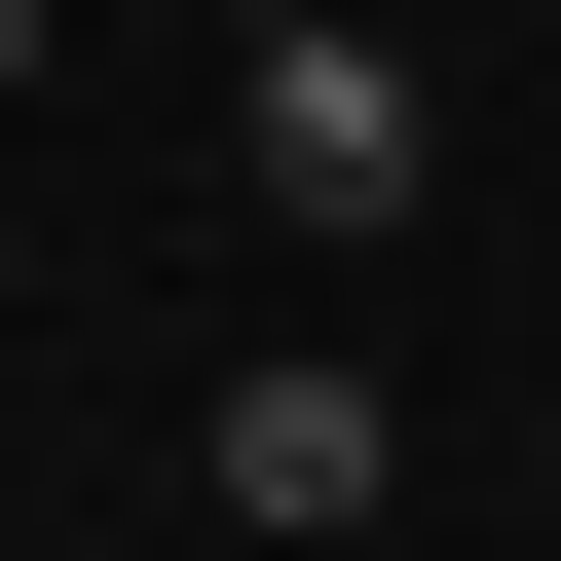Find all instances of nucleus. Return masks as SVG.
Listing matches in <instances>:
<instances>
[{"label": "nucleus", "instance_id": "nucleus-2", "mask_svg": "<svg viewBox=\"0 0 561 561\" xmlns=\"http://www.w3.org/2000/svg\"><path fill=\"white\" fill-rule=\"evenodd\" d=\"M375 486H412V412H375L337 337H262V375H225V524H300V561H337Z\"/></svg>", "mask_w": 561, "mask_h": 561}, {"label": "nucleus", "instance_id": "nucleus-3", "mask_svg": "<svg viewBox=\"0 0 561 561\" xmlns=\"http://www.w3.org/2000/svg\"><path fill=\"white\" fill-rule=\"evenodd\" d=\"M0 76H38V0H0Z\"/></svg>", "mask_w": 561, "mask_h": 561}, {"label": "nucleus", "instance_id": "nucleus-1", "mask_svg": "<svg viewBox=\"0 0 561 561\" xmlns=\"http://www.w3.org/2000/svg\"><path fill=\"white\" fill-rule=\"evenodd\" d=\"M225 150H262V225H337V262H375L449 113H412V38H337V0H300V38H262V76H225Z\"/></svg>", "mask_w": 561, "mask_h": 561}, {"label": "nucleus", "instance_id": "nucleus-4", "mask_svg": "<svg viewBox=\"0 0 561 561\" xmlns=\"http://www.w3.org/2000/svg\"><path fill=\"white\" fill-rule=\"evenodd\" d=\"M225 38H300V0H225Z\"/></svg>", "mask_w": 561, "mask_h": 561}]
</instances>
